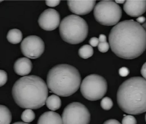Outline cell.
<instances>
[{
	"instance_id": "1",
	"label": "cell",
	"mask_w": 146,
	"mask_h": 124,
	"mask_svg": "<svg viewBox=\"0 0 146 124\" xmlns=\"http://www.w3.org/2000/svg\"><path fill=\"white\" fill-rule=\"evenodd\" d=\"M109 42L116 56L125 59H135L146 50V31L133 20H124L111 29Z\"/></svg>"
},
{
	"instance_id": "2",
	"label": "cell",
	"mask_w": 146,
	"mask_h": 124,
	"mask_svg": "<svg viewBox=\"0 0 146 124\" xmlns=\"http://www.w3.org/2000/svg\"><path fill=\"white\" fill-rule=\"evenodd\" d=\"M12 94L15 102L20 107L38 109L45 105L48 98V86L40 77L26 76L15 82Z\"/></svg>"
},
{
	"instance_id": "3",
	"label": "cell",
	"mask_w": 146,
	"mask_h": 124,
	"mask_svg": "<svg viewBox=\"0 0 146 124\" xmlns=\"http://www.w3.org/2000/svg\"><path fill=\"white\" fill-rule=\"evenodd\" d=\"M117 101L121 110L128 114L146 112V79L134 77L127 79L118 88Z\"/></svg>"
},
{
	"instance_id": "4",
	"label": "cell",
	"mask_w": 146,
	"mask_h": 124,
	"mask_svg": "<svg viewBox=\"0 0 146 124\" xmlns=\"http://www.w3.org/2000/svg\"><path fill=\"white\" fill-rule=\"evenodd\" d=\"M82 78L76 68L68 64H59L48 72L47 85L50 92L57 96H69L78 90Z\"/></svg>"
},
{
	"instance_id": "5",
	"label": "cell",
	"mask_w": 146,
	"mask_h": 124,
	"mask_svg": "<svg viewBox=\"0 0 146 124\" xmlns=\"http://www.w3.org/2000/svg\"><path fill=\"white\" fill-rule=\"evenodd\" d=\"M59 30L63 41L75 45L82 43L87 38L88 25L83 18L76 15H70L62 20Z\"/></svg>"
},
{
	"instance_id": "6",
	"label": "cell",
	"mask_w": 146,
	"mask_h": 124,
	"mask_svg": "<svg viewBox=\"0 0 146 124\" xmlns=\"http://www.w3.org/2000/svg\"><path fill=\"white\" fill-rule=\"evenodd\" d=\"M122 9L113 1H101L96 4L94 15L98 23L105 26L116 25L122 17Z\"/></svg>"
},
{
	"instance_id": "7",
	"label": "cell",
	"mask_w": 146,
	"mask_h": 124,
	"mask_svg": "<svg viewBox=\"0 0 146 124\" xmlns=\"http://www.w3.org/2000/svg\"><path fill=\"white\" fill-rule=\"evenodd\" d=\"M106 80L98 74H91L83 79L80 85V91L82 96L90 101L101 99L107 91Z\"/></svg>"
},
{
	"instance_id": "8",
	"label": "cell",
	"mask_w": 146,
	"mask_h": 124,
	"mask_svg": "<svg viewBox=\"0 0 146 124\" xmlns=\"http://www.w3.org/2000/svg\"><path fill=\"white\" fill-rule=\"evenodd\" d=\"M62 119L63 124H89L91 114L84 105L74 102L65 108Z\"/></svg>"
},
{
	"instance_id": "9",
	"label": "cell",
	"mask_w": 146,
	"mask_h": 124,
	"mask_svg": "<svg viewBox=\"0 0 146 124\" xmlns=\"http://www.w3.org/2000/svg\"><path fill=\"white\" fill-rule=\"evenodd\" d=\"M21 50L25 56L30 59L40 57L45 50V44L42 38L36 35L25 37L21 44Z\"/></svg>"
},
{
	"instance_id": "10",
	"label": "cell",
	"mask_w": 146,
	"mask_h": 124,
	"mask_svg": "<svg viewBox=\"0 0 146 124\" xmlns=\"http://www.w3.org/2000/svg\"><path fill=\"white\" fill-rule=\"evenodd\" d=\"M60 22V13L54 9H47L40 15L38 23L43 30L51 31L58 27Z\"/></svg>"
},
{
	"instance_id": "11",
	"label": "cell",
	"mask_w": 146,
	"mask_h": 124,
	"mask_svg": "<svg viewBox=\"0 0 146 124\" xmlns=\"http://www.w3.org/2000/svg\"><path fill=\"white\" fill-rule=\"evenodd\" d=\"M96 3L95 1H67L69 10L76 15H85L89 13L94 8Z\"/></svg>"
},
{
	"instance_id": "12",
	"label": "cell",
	"mask_w": 146,
	"mask_h": 124,
	"mask_svg": "<svg viewBox=\"0 0 146 124\" xmlns=\"http://www.w3.org/2000/svg\"><path fill=\"white\" fill-rule=\"evenodd\" d=\"M123 9L131 17H139L146 11V1H127Z\"/></svg>"
},
{
	"instance_id": "13",
	"label": "cell",
	"mask_w": 146,
	"mask_h": 124,
	"mask_svg": "<svg viewBox=\"0 0 146 124\" xmlns=\"http://www.w3.org/2000/svg\"><path fill=\"white\" fill-rule=\"evenodd\" d=\"M33 66L31 60L27 57L20 58L15 61L14 64V70L17 75L26 76L32 70Z\"/></svg>"
},
{
	"instance_id": "14",
	"label": "cell",
	"mask_w": 146,
	"mask_h": 124,
	"mask_svg": "<svg viewBox=\"0 0 146 124\" xmlns=\"http://www.w3.org/2000/svg\"><path fill=\"white\" fill-rule=\"evenodd\" d=\"M37 124H63V122L58 114L53 111H48L40 116Z\"/></svg>"
},
{
	"instance_id": "15",
	"label": "cell",
	"mask_w": 146,
	"mask_h": 124,
	"mask_svg": "<svg viewBox=\"0 0 146 124\" xmlns=\"http://www.w3.org/2000/svg\"><path fill=\"white\" fill-rule=\"evenodd\" d=\"M45 104L49 109L55 111L61 107L62 101L58 96L52 94L47 98Z\"/></svg>"
},
{
	"instance_id": "16",
	"label": "cell",
	"mask_w": 146,
	"mask_h": 124,
	"mask_svg": "<svg viewBox=\"0 0 146 124\" xmlns=\"http://www.w3.org/2000/svg\"><path fill=\"white\" fill-rule=\"evenodd\" d=\"M7 38L9 42L13 44H17L22 41L23 33L17 29H13L9 31L7 34Z\"/></svg>"
},
{
	"instance_id": "17",
	"label": "cell",
	"mask_w": 146,
	"mask_h": 124,
	"mask_svg": "<svg viewBox=\"0 0 146 124\" xmlns=\"http://www.w3.org/2000/svg\"><path fill=\"white\" fill-rule=\"evenodd\" d=\"M0 123L1 124H10L12 120L11 113L6 106H0Z\"/></svg>"
},
{
	"instance_id": "18",
	"label": "cell",
	"mask_w": 146,
	"mask_h": 124,
	"mask_svg": "<svg viewBox=\"0 0 146 124\" xmlns=\"http://www.w3.org/2000/svg\"><path fill=\"white\" fill-rule=\"evenodd\" d=\"M94 50L91 46L89 45H83L78 50V55L81 58L86 59L93 56Z\"/></svg>"
},
{
	"instance_id": "19",
	"label": "cell",
	"mask_w": 146,
	"mask_h": 124,
	"mask_svg": "<svg viewBox=\"0 0 146 124\" xmlns=\"http://www.w3.org/2000/svg\"><path fill=\"white\" fill-rule=\"evenodd\" d=\"M35 118V114L32 109H26L21 115V119L25 123H29L33 121Z\"/></svg>"
},
{
	"instance_id": "20",
	"label": "cell",
	"mask_w": 146,
	"mask_h": 124,
	"mask_svg": "<svg viewBox=\"0 0 146 124\" xmlns=\"http://www.w3.org/2000/svg\"><path fill=\"white\" fill-rule=\"evenodd\" d=\"M100 105L103 110L108 111L113 107V102L111 98L106 96L101 100Z\"/></svg>"
},
{
	"instance_id": "21",
	"label": "cell",
	"mask_w": 146,
	"mask_h": 124,
	"mask_svg": "<svg viewBox=\"0 0 146 124\" xmlns=\"http://www.w3.org/2000/svg\"><path fill=\"white\" fill-rule=\"evenodd\" d=\"M136 121L135 118L133 116L131 115H126L123 117L122 120V124H136Z\"/></svg>"
},
{
	"instance_id": "22",
	"label": "cell",
	"mask_w": 146,
	"mask_h": 124,
	"mask_svg": "<svg viewBox=\"0 0 146 124\" xmlns=\"http://www.w3.org/2000/svg\"><path fill=\"white\" fill-rule=\"evenodd\" d=\"M110 44L107 42H101L98 45V49L101 52H106L109 50Z\"/></svg>"
},
{
	"instance_id": "23",
	"label": "cell",
	"mask_w": 146,
	"mask_h": 124,
	"mask_svg": "<svg viewBox=\"0 0 146 124\" xmlns=\"http://www.w3.org/2000/svg\"><path fill=\"white\" fill-rule=\"evenodd\" d=\"M7 81V74L5 71L3 70H0V86H2L5 85Z\"/></svg>"
},
{
	"instance_id": "24",
	"label": "cell",
	"mask_w": 146,
	"mask_h": 124,
	"mask_svg": "<svg viewBox=\"0 0 146 124\" xmlns=\"http://www.w3.org/2000/svg\"><path fill=\"white\" fill-rule=\"evenodd\" d=\"M119 74L121 77H126L128 76L129 73V70L126 67H122L119 70Z\"/></svg>"
},
{
	"instance_id": "25",
	"label": "cell",
	"mask_w": 146,
	"mask_h": 124,
	"mask_svg": "<svg viewBox=\"0 0 146 124\" xmlns=\"http://www.w3.org/2000/svg\"><path fill=\"white\" fill-rule=\"evenodd\" d=\"M89 43L90 44V46L95 47L98 46V44L100 43V41L98 38L96 37H93L90 39Z\"/></svg>"
},
{
	"instance_id": "26",
	"label": "cell",
	"mask_w": 146,
	"mask_h": 124,
	"mask_svg": "<svg viewBox=\"0 0 146 124\" xmlns=\"http://www.w3.org/2000/svg\"><path fill=\"white\" fill-rule=\"evenodd\" d=\"M60 3V1H47L45 3L47 6L50 7H55L58 5Z\"/></svg>"
},
{
	"instance_id": "27",
	"label": "cell",
	"mask_w": 146,
	"mask_h": 124,
	"mask_svg": "<svg viewBox=\"0 0 146 124\" xmlns=\"http://www.w3.org/2000/svg\"><path fill=\"white\" fill-rule=\"evenodd\" d=\"M103 124H121L119 121L115 119H111L105 121Z\"/></svg>"
},
{
	"instance_id": "28",
	"label": "cell",
	"mask_w": 146,
	"mask_h": 124,
	"mask_svg": "<svg viewBox=\"0 0 146 124\" xmlns=\"http://www.w3.org/2000/svg\"><path fill=\"white\" fill-rule=\"evenodd\" d=\"M141 73L143 78L146 79V62L144 64L143 66H142L141 70Z\"/></svg>"
},
{
	"instance_id": "29",
	"label": "cell",
	"mask_w": 146,
	"mask_h": 124,
	"mask_svg": "<svg viewBox=\"0 0 146 124\" xmlns=\"http://www.w3.org/2000/svg\"><path fill=\"white\" fill-rule=\"evenodd\" d=\"M98 39H99V41H100V43L107 42L106 36L105 35H103V34H101L99 36Z\"/></svg>"
},
{
	"instance_id": "30",
	"label": "cell",
	"mask_w": 146,
	"mask_h": 124,
	"mask_svg": "<svg viewBox=\"0 0 146 124\" xmlns=\"http://www.w3.org/2000/svg\"><path fill=\"white\" fill-rule=\"evenodd\" d=\"M136 21L137 22L140 24H142V23H144L145 21H146V18L145 17H143V16H140V17H138L136 19Z\"/></svg>"
},
{
	"instance_id": "31",
	"label": "cell",
	"mask_w": 146,
	"mask_h": 124,
	"mask_svg": "<svg viewBox=\"0 0 146 124\" xmlns=\"http://www.w3.org/2000/svg\"><path fill=\"white\" fill-rule=\"evenodd\" d=\"M115 2L117 4H123L125 3V1H115Z\"/></svg>"
},
{
	"instance_id": "32",
	"label": "cell",
	"mask_w": 146,
	"mask_h": 124,
	"mask_svg": "<svg viewBox=\"0 0 146 124\" xmlns=\"http://www.w3.org/2000/svg\"><path fill=\"white\" fill-rule=\"evenodd\" d=\"M13 124H28V123H26L25 122H17Z\"/></svg>"
},
{
	"instance_id": "33",
	"label": "cell",
	"mask_w": 146,
	"mask_h": 124,
	"mask_svg": "<svg viewBox=\"0 0 146 124\" xmlns=\"http://www.w3.org/2000/svg\"><path fill=\"white\" fill-rule=\"evenodd\" d=\"M145 120H146V115H145Z\"/></svg>"
},
{
	"instance_id": "34",
	"label": "cell",
	"mask_w": 146,
	"mask_h": 124,
	"mask_svg": "<svg viewBox=\"0 0 146 124\" xmlns=\"http://www.w3.org/2000/svg\"><path fill=\"white\" fill-rule=\"evenodd\" d=\"M145 28H146V24H145Z\"/></svg>"
}]
</instances>
